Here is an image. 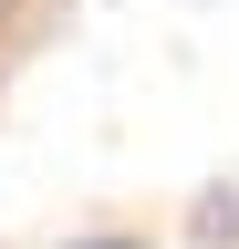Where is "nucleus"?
Listing matches in <instances>:
<instances>
[{
	"label": "nucleus",
	"instance_id": "nucleus-1",
	"mask_svg": "<svg viewBox=\"0 0 239 249\" xmlns=\"http://www.w3.org/2000/svg\"><path fill=\"white\" fill-rule=\"evenodd\" d=\"M94 249H125V239H94Z\"/></svg>",
	"mask_w": 239,
	"mask_h": 249
}]
</instances>
